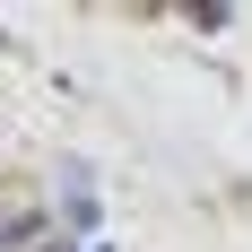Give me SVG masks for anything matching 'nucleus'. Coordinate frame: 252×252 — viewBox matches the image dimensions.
Returning <instances> with one entry per match:
<instances>
[]
</instances>
